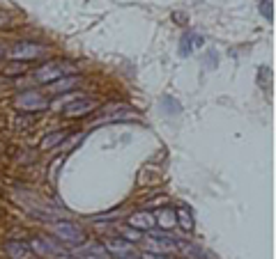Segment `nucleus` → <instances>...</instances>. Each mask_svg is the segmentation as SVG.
<instances>
[{"label":"nucleus","instance_id":"nucleus-16","mask_svg":"<svg viewBox=\"0 0 276 259\" xmlns=\"http://www.w3.org/2000/svg\"><path fill=\"white\" fill-rule=\"evenodd\" d=\"M65 135H67V133H65V131L51 133L48 138H44V140H41V149H51V147H55V145H58V142H60V140H65Z\"/></svg>","mask_w":276,"mask_h":259},{"label":"nucleus","instance_id":"nucleus-6","mask_svg":"<svg viewBox=\"0 0 276 259\" xmlns=\"http://www.w3.org/2000/svg\"><path fill=\"white\" fill-rule=\"evenodd\" d=\"M94 108H97V101L94 99H76V101L65 103L62 113H65V117H85V115L92 113Z\"/></svg>","mask_w":276,"mask_h":259},{"label":"nucleus","instance_id":"nucleus-11","mask_svg":"<svg viewBox=\"0 0 276 259\" xmlns=\"http://www.w3.org/2000/svg\"><path fill=\"white\" fill-rule=\"evenodd\" d=\"M177 253H182L187 259H207V255L202 253L196 243H189V241H177Z\"/></svg>","mask_w":276,"mask_h":259},{"label":"nucleus","instance_id":"nucleus-15","mask_svg":"<svg viewBox=\"0 0 276 259\" xmlns=\"http://www.w3.org/2000/svg\"><path fill=\"white\" fill-rule=\"evenodd\" d=\"M157 225H161L163 229H168V227H175V209H161V211H157L155 216Z\"/></svg>","mask_w":276,"mask_h":259},{"label":"nucleus","instance_id":"nucleus-7","mask_svg":"<svg viewBox=\"0 0 276 259\" xmlns=\"http://www.w3.org/2000/svg\"><path fill=\"white\" fill-rule=\"evenodd\" d=\"M33 250L37 255H41V257H60L62 255V248L58 243H53V241H48V239H41V236L33 239Z\"/></svg>","mask_w":276,"mask_h":259},{"label":"nucleus","instance_id":"nucleus-17","mask_svg":"<svg viewBox=\"0 0 276 259\" xmlns=\"http://www.w3.org/2000/svg\"><path fill=\"white\" fill-rule=\"evenodd\" d=\"M74 85H76V76H65V78L55 80L53 90H67V87H74Z\"/></svg>","mask_w":276,"mask_h":259},{"label":"nucleus","instance_id":"nucleus-1","mask_svg":"<svg viewBox=\"0 0 276 259\" xmlns=\"http://www.w3.org/2000/svg\"><path fill=\"white\" fill-rule=\"evenodd\" d=\"M69 71H74V65H69V62H46L33 76L37 83H55V80L65 78Z\"/></svg>","mask_w":276,"mask_h":259},{"label":"nucleus","instance_id":"nucleus-13","mask_svg":"<svg viewBox=\"0 0 276 259\" xmlns=\"http://www.w3.org/2000/svg\"><path fill=\"white\" fill-rule=\"evenodd\" d=\"M202 46V37L200 34H194V32H187L182 37V44H180V53L182 55H189L194 48Z\"/></svg>","mask_w":276,"mask_h":259},{"label":"nucleus","instance_id":"nucleus-10","mask_svg":"<svg viewBox=\"0 0 276 259\" xmlns=\"http://www.w3.org/2000/svg\"><path fill=\"white\" fill-rule=\"evenodd\" d=\"M5 250L9 255V259H33V250L26 243H21V241H9L5 246Z\"/></svg>","mask_w":276,"mask_h":259},{"label":"nucleus","instance_id":"nucleus-19","mask_svg":"<svg viewBox=\"0 0 276 259\" xmlns=\"http://www.w3.org/2000/svg\"><path fill=\"white\" fill-rule=\"evenodd\" d=\"M143 259H168L166 255H152V253H145L143 255Z\"/></svg>","mask_w":276,"mask_h":259},{"label":"nucleus","instance_id":"nucleus-20","mask_svg":"<svg viewBox=\"0 0 276 259\" xmlns=\"http://www.w3.org/2000/svg\"><path fill=\"white\" fill-rule=\"evenodd\" d=\"M0 58H2V46H0Z\"/></svg>","mask_w":276,"mask_h":259},{"label":"nucleus","instance_id":"nucleus-3","mask_svg":"<svg viewBox=\"0 0 276 259\" xmlns=\"http://www.w3.org/2000/svg\"><path fill=\"white\" fill-rule=\"evenodd\" d=\"M148 253L152 255H175L177 253V239H170L166 234H150L145 239Z\"/></svg>","mask_w":276,"mask_h":259},{"label":"nucleus","instance_id":"nucleus-8","mask_svg":"<svg viewBox=\"0 0 276 259\" xmlns=\"http://www.w3.org/2000/svg\"><path fill=\"white\" fill-rule=\"evenodd\" d=\"M129 225L134 227V229H138V232H148V229H152V227L157 225L155 213H152V211H138V213H134V216L129 218Z\"/></svg>","mask_w":276,"mask_h":259},{"label":"nucleus","instance_id":"nucleus-9","mask_svg":"<svg viewBox=\"0 0 276 259\" xmlns=\"http://www.w3.org/2000/svg\"><path fill=\"white\" fill-rule=\"evenodd\" d=\"M106 253H113V255H120V259H127L129 255L134 253V246L124 239H108L106 241Z\"/></svg>","mask_w":276,"mask_h":259},{"label":"nucleus","instance_id":"nucleus-4","mask_svg":"<svg viewBox=\"0 0 276 259\" xmlns=\"http://www.w3.org/2000/svg\"><path fill=\"white\" fill-rule=\"evenodd\" d=\"M46 53V48L41 44H33V41H19L16 46L9 51V60L23 62V60H37Z\"/></svg>","mask_w":276,"mask_h":259},{"label":"nucleus","instance_id":"nucleus-2","mask_svg":"<svg viewBox=\"0 0 276 259\" xmlns=\"http://www.w3.org/2000/svg\"><path fill=\"white\" fill-rule=\"evenodd\" d=\"M53 232H55V236H58L62 243H69V246H81L83 241H85V234H83V229L76 225V223H72V220L55 223Z\"/></svg>","mask_w":276,"mask_h":259},{"label":"nucleus","instance_id":"nucleus-14","mask_svg":"<svg viewBox=\"0 0 276 259\" xmlns=\"http://www.w3.org/2000/svg\"><path fill=\"white\" fill-rule=\"evenodd\" d=\"M175 220L180 223L182 229H194V216H191V209L189 206H177L175 209Z\"/></svg>","mask_w":276,"mask_h":259},{"label":"nucleus","instance_id":"nucleus-5","mask_svg":"<svg viewBox=\"0 0 276 259\" xmlns=\"http://www.w3.org/2000/svg\"><path fill=\"white\" fill-rule=\"evenodd\" d=\"M16 108L19 110H26V113H37V110H44V108H48V99L44 97V94L39 92H23L16 97Z\"/></svg>","mask_w":276,"mask_h":259},{"label":"nucleus","instance_id":"nucleus-12","mask_svg":"<svg viewBox=\"0 0 276 259\" xmlns=\"http://www.w3.org/2000/svg\"><path fill=\"white\" fill-rule=\"evenodd\" d=\"M79 259H108V253L104 246H85L76 253Z\"/></svg>","mask_w":276,"mask_h":259},{"label":"nucleus","instance_id":"nucleus-18","mask_svg":"<svg viewBox=\"0 0 276 259\" xmlns=\"http://www.w3.org/2000/svg\"><path fill=\"white\" fill-rule=\"evenodd\" d=\"M260 14H263L267 21H274V7H272V0H260Z\"/></svg>","mask_w":276,"mask_h":259}]
</instances>
